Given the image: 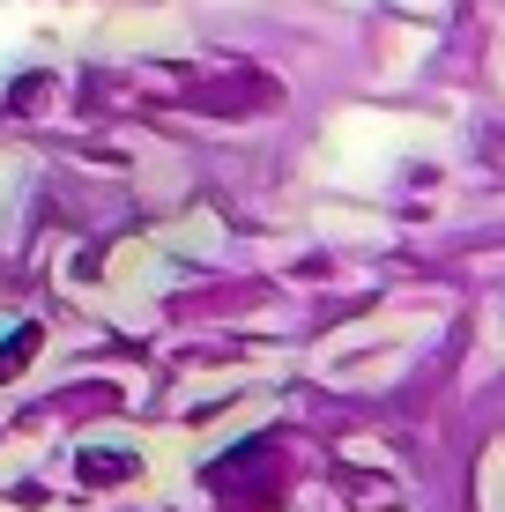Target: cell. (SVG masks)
I'll list each match as a JSON object with an SVG mask.
<instances>
[{
  "label": "cell",
  "mask_w": 505,
  "mask_h": 512,
  "mask_svg": "<svg viewBox=\"0 0 505 512\" xmlns=\"http://www.w3.org/2000/svg\"><path fill=\"white\" fill-rule=\"evenodd\" d=\"M179 82H164V97L201 104V112H260L275 97V82H260L253 67H171Z\"/></svg>",
  "instance_id": "6da1fadb"
},
{
  "label": "cell",
  "mask_w": 505,
  "mask_h": 512,
  "mask_svg": "<svg viewBox=\"0 0 505 512\" xmlns=\"http://www.w3.org/2000/svg\"><path fill=\"white\" fill-rule=\"evenodd\" d=\"M38 349H45V327H15L8 342H0V386H8V379H23V364L38 357Z\"/></svg>",
  "instance_id": "7a4b0ae2"
}]
</instances>
